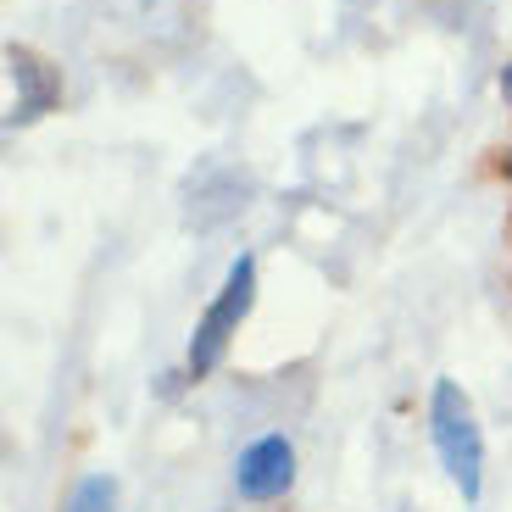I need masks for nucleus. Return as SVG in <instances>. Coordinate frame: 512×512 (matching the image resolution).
Wrapping results in <instances>:
<instances>
[{
  "mask_svg": "<svg viewBox=\"0 0 512 512\" xmlns=\"http://www.w3.org/2000/svg\"><path fill=\"white\" fill-rule=\"evenodd\" d=\"M429 435H435V451H440V462H446L451 485L462 490V501H479V485H485V435H479L474 401L462 396L457 379H435Z\"/></svg>",
  "mask_w": 512,
  "mask_h": 512,
  "instance_id": "1",
  "label": "nucleus"
},
{
  "mask_svg": "<svg viewBox=\"0 0 512 512\" xmlns=\"http://www.w3.org/2000/svg\"><path fill=\"white\" fill-rule=\"evenodd\" d=\"M256 301V262L251 256H240L229 268V279H223L218 301L206 307V318L195 323V340H190V379H206V373L223 362V351H229L234 329L245 323V312H251Z\"/></svg>",
  "mask_w": 512,
  "mask_h": 512,
  "instance_id": "2",
  "label": "nucleus"
},
{
  "mask_svg": "<svg viewBox=\"0 0 512 512\" xmlns=\"http://www.w3.org/2000/svg\"><path fill=\"white\" fill-rule=\"evenodd\" d=\"M234 485L245 501H273L295 485V446L284 435H262L240 451L234 462Z\"/></svg>",
  "mask_w": 512,
  "mask_h": 512,
  "instance_id": "3",
  "label": "nucleus"
},
{
  "mask_svg": "<svg viewBox=\"0 0 512 512\" xmlns=\"http://www.w3.org/2000/svg\"><path fill=\"white\" fill-rule=\"evenodd\" d=\"M6 62H12V78L23 84V95L12 101V123H34V117L56 101V78L45 73V62H34L28 51H12Z\"/></svg>",
  "mask_w": 512,
  "mask_h": 512,
  "instance_id": "4",
  "label": "nucleus"
},
{
  "mask_svg": "<svg viewBox=\"0 0 512 512\" xmlns=\"http://www.w3.org/2000/svg\"><path fill=\"white\" fill-rule=\"evenodd\" d=\"M67 512H117V479H112V474L78 479V490H73V501H67Z\"/></svg>",
  "mask_w": 512,
  "mask_h": 512,
  "instance_id": "5",
  "label": "nucleus"
},
{
  "mask_svg": "<svg viewBox=\"0 0 512 512\" xmlns=\"http://www.w3.org/2000/svg\"><path fill=\"white\" fill-rule=\"evenodd\" d=\"M501 95H507V101H512V67H507V73H501Z\"/></svg>",
  "mask_w": 512,
  "mask_h": 512,
  "instance_id": "6",
  "label": "nucleus"
},
{
  "mask_svg": "<svg viewBox=\"0 0 512 512\" xmlns=\"http://www.w3.org/2000/svg\"><path fill=\"white\" fill-rule=\"evenodd\" d=\"M507 173H512V151H507Z\"/></svg>",
  "mask_w": 512,
  "mask_h": 512,
  "instance_id": "7",
  "label": "nucleus"
}]
</instances>
